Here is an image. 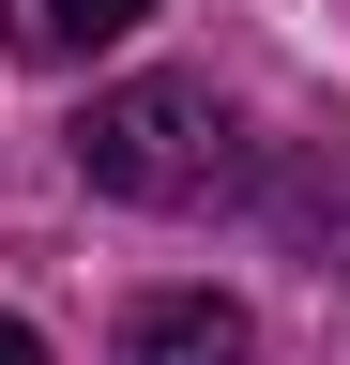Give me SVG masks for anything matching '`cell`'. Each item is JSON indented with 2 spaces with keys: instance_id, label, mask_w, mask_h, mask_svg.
Here are the masks:
<instances>
[{
  "instance_id": "6da1fadb",
  "label": "cell",
  "mask_w": 350,
  "mask_h": 365,
  "mask_svg": "<svg viewBox=\"0 0 350 365\" xmlns=\"http://www.w3.org/2000/svg\"><path fill=\"white\" fill-rule=\"evenodd\" d=\"M76 168H92V198L198 213V198L244 182V122L213 107L198 76H122V91H92V122H76Z\"/></svg>"
},
{
  "instance_id": "7a4b0ae2",
  "label": "cell",
  "mask_w": 350,
  "mask_h": 365,
  "mask_svg": "<svg viewBox=\"0 0 350 365\" xmlns=\"http://www.w3.org/2000/svg\"><path fill=\"white\" fill-rule=\"evenodd\" d=\"M107 365H259V319L213 304V289H153V304H122Z\"/></svg>"
},
{
  "instance_id": "3957f363",
  "label": "cell",
  "mask_w": 350,
  "mask_h": 365,
  "mask_svg": "<svg viewBox=\"0 0 350 365\" xmlns=\"http://www.w3.org/2000/svg\"><path fill=\"white\" fill-rule=\"evenodd\" d=\"M153 0H0V46L16 61H92V46H122Z\"/></svg>"
},
{
  "instance_id": "277c9868",
  "label": "cell",
  "mask_w": 350,
  "mask_h": 365,
  "mask_svg": "<svg viewBox=\"0 0 350 365\" xmlns=\"http://www.w3.org/2000/svg\"><path fill=\"white\" fill-rule=\"evenodd\" d=\"M274 213H289V244H304V259H335V274H350V168H289V198H274Z\"/></svg>"
},
{
  "instance_id": "5b68a950",
  "label": "cell",
  "mask_w": 350,
  "mask_h": 365,
  "mask_svg": "<svg viewBox=\"0 0 350 365\" xmlns=\"http://www.w3.org/2000/svg\"><path fill=\"white\" fill-rule=\"evenodd\" d=\"M0 365H46V335H31V319H0Z\"/></svg>"
}]
</instances>
